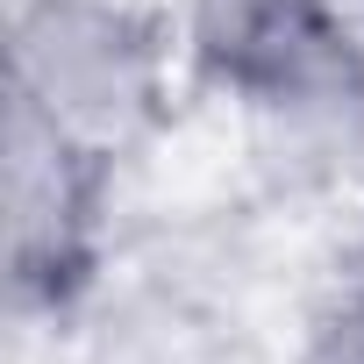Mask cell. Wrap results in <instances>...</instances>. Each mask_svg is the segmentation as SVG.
I'll use <instances>...</instances> for the list:
<instances>
[{
    "label": "cell",
    "mask_w": 364,
    "mask_h": 364,
    "mask_svg": "<svg viewBox=\"0 0 364 364\" xmlns=\"http://www.w3.org/2000/svg\"><path fill=\"white\" fill-rule=\"evenodd\" d=\"M107 171L114 164L86 157L36 114L8 107V264L22 300L65 307L93 279Z\"/></svg>",
    "instance_id": "obj_3"
},
{
    "label": "cell",
    "mask_w": 364,
    "mask_h": 364,
    "mask_svg": "<svg viewBox=\"0 0 364 364\" xmlns=\"http://www.w3.org/2000/svg\"><path fill=\"white\" fill-rule=\"evenodd\" d=\"M171 50L136 0H15L8 107L114 164L164 114Z\"/></svg>",
    "instance_id": "obj_1"
},
{
    "label": "cell",
    "mask_w": 364,
    "mask_h": 364,
    "mask_svg": "<svg viewBox=\"0 0 364 364\" xmlns=\"http://www.w3.org/2000/svg\"><path fill=\"white\" fill-rule=\"evenodd\" d=\"M186 58L293 136H364V43L336 0H186Z\"/></svg>",
    "instance_id": "obj_2"
},
{
    "label": "cell",
    "mask_w": 364,
    "mask_h": 364,
    "mask_svg": "<svg viewBox=\"0 0 364 364\" xmlns=\"http://www.w3.org/2000/svg\"><path fill=\"white\" fill-rule=\"evenodd\" d=\"M307 364H364V279L343 293V307L321 314V328L307 343Z\"/></svg>",
    "instance_id": "obj_4"
}]
</instances>
